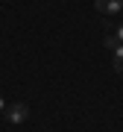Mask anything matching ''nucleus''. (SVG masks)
I'll return each instance as SVG.
<instances>
[{"instance_id": "nucleus-3", "label": "nucleus", "mask_w": 123, "mask_h": 132, "mask_svg": "<svg viewBox=\"0 0 123 132\" xmlns=\"http://www.w3.org/2000/svg\"><path fill=\"white\" fill-rule=\"evenodd\" d=\"M111 56H114V62H111V65H114V71L123 73V44H117V47L111 50Z\"/></svg>"}, {"instance_id": "nucleus-1", "label": "nucleus", "mask_w": 123, "mask_h": 132, "mask_svg": "<svg viewBox=\"0 0 123 132\" xmlns=\"http://www.w3.org/2000/svg\"><path fill=\"white\" fill-rule=\"evenodd\" d=\"M27 118H29V106L27 103H15V106L6 109V120L9 123H24Z\"/></svg>"}, {"instance_id": "nucleus-6", "label": "nucleus", "mask_w": 123, "mask_h": 132, "mask_svg": "<svg viewBox=\"0 0 123 132\" xmlns=\"http://www.w3.org/2000/svg\"><path fill=\"white\" fill-rule=\"evenodd\" d=\"M0 112H6V103H3V97H0Z\"/></svg>"}, {"instance_id": "nucleus-5", "label": "nucleus", "mask_w": 123, "mask_h": 132, "mask_svg": "<svg viewBox=\"0 0 123 132\" xmlns=\"http://www.w3.org/2000/svg\"><path fill=\"white\" fill-rule=\"evenodd\" d=\"M114 35H117V38H120V44H123V21H120V27H117V32H114Z\"/></svg>"}, {"instance_id": "nucleus-7", "label": "nucleus", "mask_w": 123, "mask_h": 132, "mask_svg": "<svg viewBox=\"0 0 123 132\" xmlns=\"http://www.w3.org/2000/svg\"><path fill=\"white\" fill-rule=\"evenodd\" d=\"M120 15H123V9H120Z\"/></svg>"}, {"instance_id": "nucleus-2", "label": "nucleus", "mask_w": 123, "mask_h": 132, "mask_svg": "<svg viewBox=\"0 0 123 132\" xmlns=\"http://www.w3.org/2000/svg\"><path fill=\"white\" fill-rule=\"evenodd\" d=\"M97 12L100 15H109V18H114V15H120V9H123V0H97Z\"/></svg>"}, {"instance_id": "nucleus-4", "label": "nucleus", "mask_w": 123, "mask_h": 132, "mask_svg": "<svg viewBox=\"0 0 123 132\" xmlns=\"http://www.w3.org/2000/svg\"><path fill=\"white\" fill-rule=\"evenodd\" d=\"M117 44H120V38L114 35V32H109V35H106V47H109V50H114Z\"/></svg>"}]
</instances>
